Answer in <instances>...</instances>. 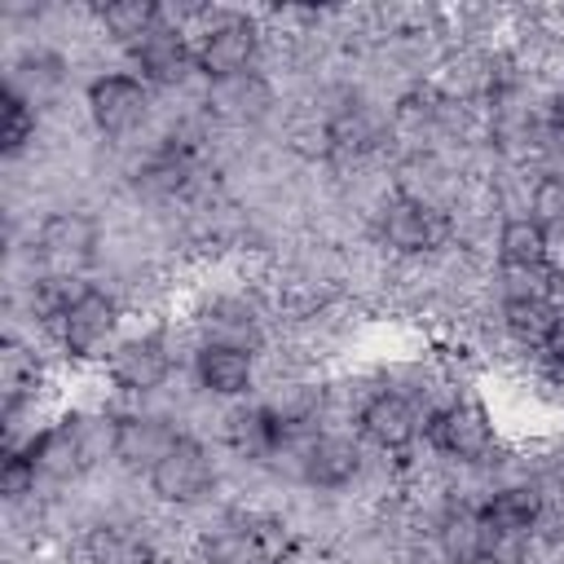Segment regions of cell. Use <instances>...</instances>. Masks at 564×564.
<instances>
[{"label":"cell","instance_id":"1","mask_svg":"<svg viewBox=\"0 0 564 564\" xmlns=\"http://www.w3.org/2000/svg\"><path fill=\"white\" fill-rule=\"evenodd\" d=\"M123 330H128V308L119 291L97 278H84L70 286L66 304L48 322V348L62 370L88 375V370H101V361L123 339Z\"/></svg>","mask_w":564,"mask_h":564},{"label":"cell","instance_id":"2","mask_svg":"<svg viewBox=\"0 0 564 564\" xmlns=\"http://www.w3.org/2000/svg\"><path fill=\"white\" fill-rule=\"evenodd\" d=\"M97 375H101V383L115 401L141 405V401H154L159 392H167L185 375V361L172 348L167 326L159 317V322H145V326H128Z\"/></svg>","mask_w":564,"mask_h":564},{"label":"cell","instance_id":"3","mask_svg":"<svg viewBox=\"0 0 564 564\" xmlns=\"http://www.w3.org/2000/svg\"><path fill=\"white\" fill-rule=\"evenodd\" d=\"M26 247L44 278H93V269H101L106 220L88 203L44 207L31 220Z\"/></svg>","mask_w":564,"mask_h":564},{"label":"cell","instance_id":"4","mask_svg":"<svg viewBox=\"0 0 564 564\" xmlns=\"http://www.w3.org/2000/svg\"><path fill=\"white\" fill-rule=\"evenodd\" d=\"M507 432L494 410V401L480 388L454 392L445 405H436L423 423V445L458 467H480L502 449Z\"/></svg>","mask_w":564,"mask_h":564},{"label":"cell","instance_id":"5","mask_svg":"<svg viewBox=\"0 0 564 564\" xmlns=\"http://www.w3.org/2000/svg\"><path fill=\"white\" fill-rule=\"evenodd\" d=\"M79 110H84V119H88L97 141L128 145V141H137L141 132L154 128L159 93L141 75H132L128 66H110V70L93 75L79 88Z\"/></svg>","mask_w":564,"mask_h":564},{"label":"cell","instance_id":"6","mask_svg":"<svg viewBox=\"0 0 564 564\" xmlns=\"http://www.w3.org/2000/svg\"><path fill=\"white\" fill-rule=\"evenodd\" d=\"M220 485H225V454H220V445H212L203 436H189V432L145 476L150 502L163 507V511H181V516L216 502Z\"/></svg>","mask_w":564,"mask_h":564},{"label":"cell","instance_id":"7","mask_svg":"<svg viewBox=\"0 0 564 564\" xmlns=\"http://www.w3.org/2000/svg\"><path fill=\"white\" fill-rule=\"evenodd\" d=\"M194 62L207 79H225V75H242V70H260L264 53H269V31L260 22V9H225L212 4L207 22L194 31Z\"/></svg>","mask_w":564,"mask_h":564},{"label":"cell","instance_id":"8","mask_svg":"<svg viewBox=\"0 0 564 564\" xmlns=\"http://www.w3.org/2000/svg\"><path fill=\"white\" fill-rule=\"evenodd\" d=\"M198 106L212 128L234 137H260L282 110V88L264 70H242V75L207 79Z\"/></svg>","mask_w":564,"mask_h":564},{"label":"cell","instance_id":"9","mask_svg":"<svg viewBox=\"0 0 564 564\" xmlns=\"http://www.w3.org/2000/svg\"><path fill=\"white\" fill-rule=\"evenodd\" d=\"M370 238L392 256V260H419V256H432L441 247L454 242L449 234V216L441 207H427L419 198H405V194H392L375 225H370Z\"/></svg>","mask_w":564,"mask_h":564},{"label":"cell","instance_id":"10","mask_svg":"<svg viewBox=\"0 0 564 564\" xmlns=\"http://www.w3.org/2000/svg\"><path fill=\"white\" fill-rule=\"evenodd\" d=\"M185 436L181 419L154 401H141V405H119V432H115V467L128 471V476H150L167 449Z\"/></svg>","mask_w":564,"mask_h":564},{"label":"cell","instance_id":"11","mask_svg":"<svg viewBox=\"0 0 564 564\" xmlns=\"http://www.w3.org/2000/svg\"><path fill=\"white\" fill-rule=\"evenodd\" d=\"M185 379L207 401H220V405L251 401L260 388V352L238 348V344H220V339H203L189 357Z\"/></svg>","mask_w":564,"mask_h":564},{"label":"cell","instance_id":"12","mask_svg":"<svg viewBox=\"0 0 564 564\" xmlns=\"http://www.w3.org/2000/svg\"><path fill=\"white\" fill-rule=\"evenodd\" d=\"M423 423H427V414L410 397L379 388L357 414V436L379 454H410L423 445Z\"/></svg>","mask_w":564,"mask_h":564},{"label":"cell","instance_id":"13","mask_svg":"<svg viewBox=\"0 0 564 564\" xmlns=\"http://www.w3.org/2000/svg\"><path fill=\"white\" fill-rule=\"evenodd\" d=\"M542 507H546L542 480H511L480 502V520L485 529H498V533H533L542 520Z\"/></svg>","mask_w":564,"mask_h":564},{"label":"cell","instance_id":"14","mask_svg":"<svg viewBox=\"0 0 564 564\" xmlns=\"http://www.w3.org/2000/svg\"><path fill=\"white\" fill-rule=\"evenodd\" d=\"M93 18H97V40L123 57L145 31H154L159 4L154 0H106V4H93Z\"/></svg>","mask_w":564,"mask_h":564},{"label":"cell","instance_id":"15","mask_svg":"<svg viewBox=\"0 0 564 564\" xmlns=\"http://www.w3.org/2000/svg\"><path fill=\"white\" fill-rule=\"evenodd\" d=\"M546 229L516 212L498 225V238H494V264H511V269H546Z\"/></svg>","mask_w":564,"mask_h":564},{"label":"cell","instance_id":"16","mask_svg":"<svg viewBox=\"0 0 564 564\" xmlns=\"http://www.w3.org/2000/svg\"><path fill=\"white\" fill-rule=\"evenodd\" d=\"M524 216H533L542 229H564V176L538 172L524 198Z\"/></svg>","mask_w":564,"mask_h":564},{"label":"cell","instance_id":"17","mask_svg":"<svg viewBox=\"0 0 564 564\" xmlns=\"http://www.w3.org/2000/svg\"><path fill=\"white\" fill-rule=\"evenodd\" d=\"M40 494H44V485H40L31 458H26L22 449H4V463H0V498H4V507L31 502V498H40Z\"/></svg>","mask_w":564,"mask_h":564},{"label":"cell","instance_id":"18","mask_svg":"<svg viewBox=\"0 0 564 564\" xmlns=\"http://www.w3.org/2000/svg\"><path fill=\"white\" fill-rule=\"evenodd\" d=\"M546 273L564 286V229H546Z\"/></svg>","mask_w":564,"mask_h":564}]
</instances>
